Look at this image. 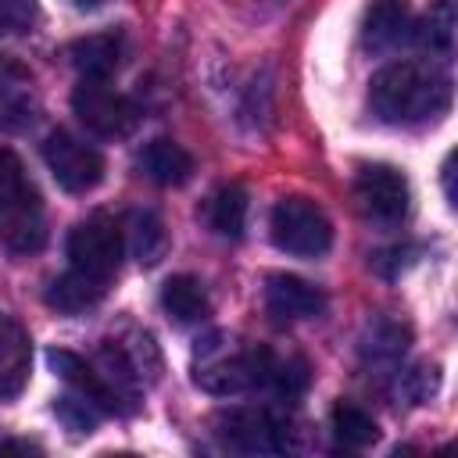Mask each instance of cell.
Returning <instances> with one entry per match:
<instances>
[{
  "label": "cell",
  "instance_id": "6da1fadb",
  "mask_svg": "<svg viewBox=\"0 0 458 458\" xmlns=\"http://www.w3.org/2000/svg\"><path fill=\"white\" fill-rule=\"evenodd\" d=\"M369 100L390 125H422L447 111L451 79L429 61H397L372 75Z\"/></svg>",
  "mask_w": 458,
  "mask_h": 458
},
{
  "label": "cell",
  "instance_id": "7a4b0ae2",
  "mask_svg": "<svg viewBox=\"0 0 458 458\" xmlns=\"http://www.w3.org/2000/svg\"><path fill=\"white\" fill-rule=\"evenodd\" d=\"M272 372H276V354L233 333H208L193 347V379L200 390L215 397L272 386Z\"/></svg>",
  "mask_w": 458,
  "mask_h": 458
},
{
  "label": "cell",
  "instance_id": "3957f363",
  "mask_svg": "<svg viewBox=\"0 0 458 458\" xmlns=\"http://www.w3.org/2000/svg\"><path fill=\"white\" fill-rule=\"evenodd\" d=\"M47 240L43 204L14 150L0 147V243L11 254H32Z\"/></svg>",
  "mask_w": 458,
  "mask_h": 458
},
{
  "label": "cell",
  "instance_id": "277c9868",
  "mask_svg": "<svg viewBox=\"0 0 458 458\" xmlns=\"http://www.w3.org/2000/svg\"><path fill=\"white\" fill-rule=\"evenodd\" d=\"M268 236L283 254L293 258H322L333 243V225L322 215L318 204L304 200V197H283L272 208L268 218Z\"/></svg>",
  "mask_w": 458,
  "mask_h": 458
},
{
  "label": "cell",
  "instance_id": "5b68a950",
  "mask_svg": "<svg viewBox=\"0 0 458 458\" xmlns=\"http://www.w3.org/2000/svg\"><path fill=\"white\" fill-rule=\"evenodd\" d=\"M122 229L107 215H89L68 233V268L107 286L122 265Z\"/></svg>",
  "mask_w": 458,
  "mask_h": 458
},
{
  "label": "cell",
  "instance_id": "8992f818",
  "mask_svg": "<svg viewBox=\"0 0 458 458\" xmlns=\"http://www.w3.org/2000/svg\"><path fill=\"white\" fill-rule=\"evenodd\" d=\"M72 107H75L79 122L93 136H104V140H125L140 122L136 104L129 97L114 93L107 86V79H82L72 93Z\"/></svg>",
  "mask_w": 458,
  "mask_h": 458
},
{
  "label": "cell",
  "instance_id": "52a82bcc",
  "mask_svg": "<svg viewBox=\"0 0 458 458\" xmlns=\"http://www.w3.org/2000/svg\"><path fill=\"white\" fill-rule=\"evenodd\" d=\"M354 200L369 222L379 225H397L408 215L411 190L408 179L394 165H361L354 175Z\"/></svg>",
  "mask_w": 458,
  "mask_h": 458
},
{
  "label": "cell",
  "instance_id": "ba28073f",
  "mask_svg": "<svg viewBox=\"0 0 458 458\" xmlns=\"http://www.w3.org/2000/svg\"><path fill=\"white\" fill-rule=\"evenodd\" d=\"M215 433L225 447L243 454H283L290 447L286 426L265 408H229L215 419Z\"/></svg>",
  "mask_w": 458,
  "mask_h": 458
},
{
  "label": "cell",
  "instance_id": "9c48e42d",
  "mask_svg": "<svg viewBox=\"0 0 458 458\" xmlns=\"http://www.w3.org/2000/svg\"><path fill=\"white\" fill-rule=\"evenodd\" d=\"M43 161H47L50 175L57 179V186L68 193H86L104 179V157L89 143L75 140L64 129L50 132L43 140Z\"/></svg>",
  "mask_w": 458,
  "mask_h": 458
},
{
  "label": "cell",
  "instance_id": "30bf717a",
  "mask_svg": "<svg viewBox=\"0 0 458 458\" xmlns=\"http://www.w3.org/2000/svg\"><path fill=\"white\" fill-rule=\"evenodd\" d=\"M322 308H326V297L308 279L286 276V272H276L265 279V311L272 322H279V326L304 322V318L322 315Z\"/></svg>",
  "mask_w": 458,
  "mask_h": 458
},
{
  "label": "cell",
  "instance_id": "8fae6325",
  "mask_svg": "<svg viewBox=\"0 0 458 458\" xmlns=\"http://www.w3.org/2000/svg\"><path fill=\"white\" fill-rule=\"evenodd\" d=\"M415 39V18L404 0H376L361 21V43L372 54L397 50Z\"/></svg>",
  "mask_w": 458,
  "mask_h": 458
},
{
  "label": "cell",
  "instance_id": "7c38bea8",
  "mask_svg": "<svg viewBox=\"0 0 458 458\" xmlns=\"http://www.w3.org/2000/svg\"><path fill=\"white\" fill-rule=\"evenodd\" d=\"M47 361H50V369L72 386V394H79L82 401H89L100 415H118V411H122L118 397L111 394V386L104 383V376L97 372L93 361H86V358H79V354H72V351H61V347L50 351Z\"/></svg>",
  "mask_w": 458,
  "mask_h": 458
},
{
  "label": "cell",
  "instance_id": "4fadbf2b",
  "mask_svg": "<svg viewBox=\"0 0 458 458\" xmlns=\"http://www.w3.org/2000/svg\"><path fill=\"white\" fill-rule=\"evenodd\" d=\"M32 365V344L25 329L0 311V401H11L25 390Z\"/></svg>",
  "mask_w": 458,
  "mask_h": 458
},
{
  "label": "cell",
  "instance_id": "5bb4252c",
  "mask_svg": "<svg viewBox=\"0 0 458 458\" xmlns=\"http://www.w3.org/2000/svg\"><path fill=\"white\" fill-rule=\"evenodd\" d=\"M140 172L157 186H182L193 175V157L175 140H150L140 150Z\"/></svg>",
  "mask_w": 458,
  "mask_h": 458
},
{
  "label": "cell",
  "instance_id": "9a60e30c",
  "mask_svg": "<svg viewBox=\"0 0 458 458\" xmlns=\"http://www.w3.org/2000/svg\"><path fill=\"white\" fill-rule=\"evenodd\" d=\"M161 311L179 322V326H193V322H204L211 315V301L200 286V279L193 276H168L165 286H161Z\"/></svg>",
  "mask_w": 458,
  "mask_h": 458
},
{
  "label": "cell",
  "instance_id": "2e32d148",
  "mask_svg": "<svg viewBox=\"0 0 458 458\" xmlns=\"http://www.w3.org/2000/svg\"><path fill=\"white\" fill-rule=\"evenodd\" d=\"M97 372L104 376V383L111 386V394L118 397L122 411H132L140 404V369L136 361L125 354V347H118L114 340H107L100 351H97Z\"/></svg>",
  "mask_w": 458,
  "mask_h": 458
},
{
  "label": "cell",
  "instance_id": "e0dca14e",
  "mask_svg": "<svg viewBox=\"0 0 458 458\" xmlns=\"http://www.w3.org/2000/svg\"><path fill=\"white\" fill-rule=\"evenodd\" d=\"M104 290H107L104 283H97V279H89V276L68 268V272H61L57 279H50V286H47V304H50L54 311H61V315H79V311L93 308V304L104 297Z\"/></svg>",
  "mask_w": 458,
  "mask_h": 458
},
{
  "label": "cell",
  "instance_id": "ac0fdd59",
  "mask_svg": "<svg viewBox=\"0 0 458 458\" xmlns=\"http://www.w3.org/2000/svg\"><path fill=\"white\" fill-rule=\"evenodd\" d=\"M122 61V39L118 36H86L72 43V64L82 79H107Z\"/></svg>",
  "mask_w": 458,
  "mask_h": 458
},
{
  "label": "cell",
  "instance_id": "d6986e66",
  "mask_svg": "<svg viewBox=\"0 0 458 458\" xmlns=\"http://www.w3.org/2000/svg\"><path fill=\"white\" fill-rule=\"evenodd\" d=\"M208 225L218 233V236H229L236 240L247 225V190L229 182V186H218L211 197H208Z\"/></svg>",
  "mask_w": 458,
  "mask_h": 458
},
{
  "label": "cell",
  "instance_id": "ffe728a7",
  "mask_svg": "<svg viewBox=\"0 0 458 458\" xmlns=\"http://www.w3.org/2000/svg\"><path fill=\"white\" fill-rule=\"evenodd\" d=\"M333 437L344 447H369L379 437V426L372 422L369 411H361L358 404H336L333 408Z\"/></svg>",
  "mask_w": 458,
  "mask_h": 458
},
{
  "label": "cell",
  "instance_id": "44dd1931",
  "mask_svg": "<svg viewBox=\"0 0 458 458\" xmlns=\"http://www.w3.org/2000/svg\"><path fill=\"white\" fill-rule=\"evenodd\" d=\"M161 247H165L161 218L154 211H132L129 215V250H132V258L143 261V265H154Z\"/></svg>",
  "mask_w": 458,
  "mask_h": 458
},
{
  "label": "cell",
  "instance_id": "7402d4cb",
  "mask_svg": "<svg viewBox=\"0 0 458 458\" xmlns=\"http://www.w3.org/2000/svg\"><path fill=\"white\" fill-rule=\"evenodd\" d=\"M415 39L422 47H429L433 54H451V47H454V4L451 0L437 4L426 14V21L415 25Z\"/></svg>",
  "mask_w": 458,
  "mask_h": 458
},
{
  "label": "cell",
  "instance_id": "603a6c76",
  "mask_svg": "<svg viewBox=\"0 0 458 458\" xmlns=\"http://www.w3.org/2000/svg\"><path fill=\"white\" fill-rule=\"evenodd\" d=\"M404 344H408V329H401L397 322H376L372 340L365 344V354L376 361H397L404 354Z\"/></svg>",
  "mask_w": 458,
  "mask_h": 458
},
{
  "label": "cell",
  "instance_id": "cb8c5ba5",
  "mask_svg": "<svg viewBox=\"0 0 458 458\" xmlns=\"http://www.w3.org/2000/svg\"><path fill=\"white\" fill-rule=\"evenodd\" d=\"M54 411H57V419H61L72 433H93L97 422H100V411H97L89 401H82L79 394L57 397V401H54Z\"/></svg>",
  "mask_w": 458,
  "mask_h": 458
},
{
  "label": "cell",
  "instance_id": "d4e9b609",
  "mask_svg": "<svg viewBox=\"0 0 458 458\" xmlns=\"http://www.w3.org/2000/svg\"><path fill=\"white\" fill-rule=\"evenodd\" d=\"M437 386H440V369L429 365V361H419V365H411V369L401 376V390H404V397H408L411 404L429 401V397L437 394Z\"/></svg>",
  "mask_w": 458,
  "mask_h": 458
},
{
  "label": "cell",
  "instance_id": "484cf974",
  "mask_svg": "<svg viewBox=\"0 0 458 458\" xmlns=\"http://www.w3.org/2000/svg\"><path fill=\"white\" fill-rule=\"evenodd\" d=\"M36 18L32 0H0V29L4 32H21Z\"/></svg>",
  "mask_w": 458,
  "mask_h": 458
},
{
  "label": "cell",
  "instance_id": "4316f807",
  "mask_svg": "<svg viewBox=\"0 0 458 458\" xmlns=\"http://www.w3.org/2000/svg\"><path fill=\"white\" fill-rule=\"evenodd\" d=\"M7 451H21V454H39V447H36V444H29V440H0V454H7Z\"/></svg>",
  "mask_w": 458,
  "mask_h": 458
},
{
  "label": "cell",
  "instance_id": "83f0119b",
  "mask_svg": "<svg viewBox=\"0 0 458 458\" xmlns=\"http://www.w3.org/2000/svg\"><path fill=\"white\" fill-rule=\"evenodd\" d=\"M79 7H97V4H104V0H75Z\"/></svg>",
  "mask_w": 458,
  "mask_h": 458
}]
</instances>
